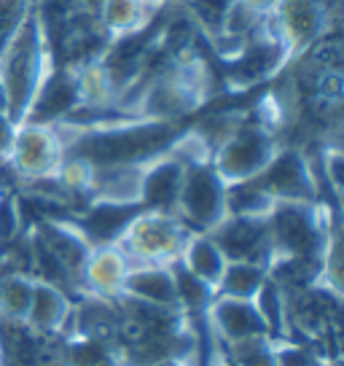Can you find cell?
<instances>
[{"instance_id": "cell-1", "label": "cell", "mask_w": 344, "mask_h": 366, "mask_svg": "<svg viewBox=\"0 0 344 366\" xmlns=\"http://www.w3.org/2000/svg\"><path fill=\"white\" fill-rule=\"evenodd\" d=\"M54 68H57L54 46L46 33V24L33 6L30 16L0 51V86H3L9 119L16 127L27 122L38 94Z\"/></svg>"}, {"instance_id": "cell-2", "label": "cell", "mask_w": 344, "mask_h": 366, "mask_svg": "<svg viewBox=\"0 0 344 366\" xmlns=\"http://www.w3.org/2000/svg\"><path fill=\"white\" fill-rule=\"evenodd\" d=\"M191 234L194 232L186 227L175 213H161V210H146L143 207L126 224L116 245L124 251L132 267H138V264L172 267L181 259Z\"/></svg>"}, {"instance_id": "cell-3", "label": "cell", "mask_w": 344, "mask_h": 366, "mask_svg": "<svg viewBox=\"0 0 344 366\" xmlns=\"http://www.w3.org/2000/svg\"><path fill=\"white\" fill-rule=\"evenodd\" d=\"M280 146L283 140L275 129L266 127L256 114H248V119L213 151L210 162L223 183L231 186V183L258 178Z\"/></svg>"}, {"instance_id": "cell-4", "label": "cell", "mask_w": 344, "mask_h": 366, "mask_svg": "<svg viewBox=\"0 0 344 366\" xmlns=\"http://www.w3.org/2000/svg\"><path fill=\"white\" fill-rule=\"evenodd\" d=\"M336 0H280L266 16L269 30L285 46L288 65L307 49L328 38L336 24Z\"/></svg>"}, {"instance_id": "cell-5", "label": "cell", "mask_w": 344, "mask_h": 366, "mask_svg": "<svg viewBox=\"0 0 344 366\" xmlns=\"http://www.w3.org/2000/svg\"><path fill=\"white\" fill-rule=\"evenodd\" d=\"M62 159H65V143H62L57 124L22 122L14 129L6 167L14 172L16 186L24 181L54 175L59 170Z\"/></svg>"}, {"instance_id": "cell-6", "label": "cell", "mask_w": 344, "mask_h": 366, "mask_svg": "<svg viewBox=\"0 0 344 366\" xmlns=\"http://www.w3.org/2000/svg\"><path fill=\"white\" fill-rule=\"evenodd\" d=\"M175 216L191 232H213L226 218V183L216 172L213 162L186 167Z\"/></svg>"}, {"instance_id": "cell-7", "label": "cell", "mask_w": 344, "mask_h": 366, "mask_svg": "<svg viewBox=\"0 0 344 366\" xmlns=\"http://www.w3.org/2000/svg\"><path fill=\"white\" fill-rule=\"evenodd\" d=\"M258 181L277 202H320V181L312 154L283 143Z\"/></svg>"}, {"instance_id": "cell-8", "label": "cell", "mask_w": 344, "mask_h": 366, "mask_svg": "<svg viewBox=\"0 0 344 366\" xmlns=\"http://www.w3.org/2000/svg\"><path fill=\"white\" fill-rule=\"evenodd\" d=\"M33 240L57 262V267L65 272V277L73 286V294L79 297V280L81 269L86 264V256L94 245L86 240V234L73 221V216H54V218H38L30 224Z\"/></svg>"}, {"instance_id": "cell-9", "label": "cell", "mask_w": 344, "mask_h": 366, "mask_svg": "<svg viewBox=\"0 0 344 366\" xmlns=\"http://www.w3.org/2000/svg\"><path fill=\"white\" fill-rule=\"evenodd\" d=\"M229 262H258L269 267L272 259V242L266 218L248 216H226L213 232H207Z\"/></svg>"}, {"instance_id": "cell-10", "label": "cell", "mask_w": 344, "mask_h": 366, "mask_svg": "<svg viewBox=\"0 0 344 366\" xmlns=\"http://www.w3.org/2000/svg\"><path fill=\"white\" fill-rule=\"evenodd\" d=\"M129 259L124 256V251L108 242V245H94L86 264L81 269L79 280V294H92L100 299H118L124 294V280L129 274Z\"/></svg>"}, {"instance_id": "cell-11", "label": "cell", "mask_w": 344, "mask_h": 366, "mask_svg": "<svg viewBox=\"0 0 344 366\" xmlns=\"http://www.w3.org/2000/svg\"><path fill=\"white\" fill-rule=\"evenodd\" d=\"M186 164L170 149L151 157L143 170L140 183V207L146 210H161V213H175L181 186H183Z\"/></svg>"}, {"instance_id": "cell-12", "label": "cell", "mask_w": 344, "mask_h": 366, "mask_svg": "<svg viewBox=\"0 0 344 366\" xmlns=\"http://www.w3.org/2000/svg\"><path fill=\"white\" fill-rule=\"evenodd\" d=\"M205 315L213 326V332L218 334V340L223 342V347L242 342V340H253V337H269L253 299H234L216 294L210 307L205 310Z\"/></svg>"}, {"instance_id": "cell-13", "label": "cell", "mask_w": 344, "mask_h": 366, "mask_svg": "<svg viewBox=\"0 0 344 366\" xmlns=\"http://www.w3.org/2000/svg\"><path fill=\"white\" fill-rule=\"evenodd\" d=\"M70 312H73V297L68 291L35 277L33 299H30V310H27L24 323L38 334L65 337L70 326Z\"/></svg>"}, {"instance_id": "cell-14", "label": "cell", "mask_w": 344, "mask_h": 366, "mask_svg": "<svg viewBox=\"0 0 344 366\" xmlns=\"http://www.w3.org/2000/svg\"><path fill=\"white\" fill-rule=\"evenodd\" d=\"M121 297H129L135 299V302H146V305H153V307L181 310L172 267H161V264H138V267H129Z\"/></svg>"}, {"instance_id": "cell-15", "label": "cell", "mask_w": 344, "mask_h": 366, "mask_svg": "<svg viewBox=\"0 0 344 366\" xmlns=\"http://www.w3.org/2000/svg\"><path fill=\"white\" fill-rule=\"evenodd\" d=\"M143 210L140 205H121V202H86L73 221L86 234V240L92 245H108L121 237L126 224L135 218V213Z\"/></svg>"}, {"instance_id": "cell-16", "label": "cell", "mask_w": 344, "mask_h": 366, "mask_svg": "<svg viewBox=\"0 0 344 366\" xmlns=\"http://www.w3.org/2000/svg\"><path fill=\"white\" fill-rule=\"evenodd\" d=\"M159 14V9H151L146 0H103L94 19L108 41H118L151 27Z\"/></svg>"}, {"instance_id": "cell-17", "label": "cell", "mask_w": 344, "mask_h": 366, "mask_svg": "<svg viewBox=\"0 0 344 366\" xmlns=\"http://www.w3.org/2000/svg\"><path fill=\"white\" fill-rule=\"evenodd\" d=\"M178 262L183 264L194 277H199L202 283H207V286L216 291L229 259L223 256V251L218 248V242L213 240L207 232H194V234L188 237V242H186V248Z\"/></svg>"}, {"instance_id": "cell-18", "label": "cell", "mask_w": 344, "mask_h": 366, "mask_svg": "<svg viewBox=\"0 0 344 366\" xmlns=\"http://www.w3.org/2000/svg\"><path fill=\"white\" fill-rule=\"evenodd\" d=\"M70 70H73V81H76L79 108H89V111L116 108V86L108 76V70H105L103 59L84 62V65Z\"/></svg>"}, {"instance_id": "cell-19", "label": "cell", "mask_w": 344, "mask_h": 366, "mask_svg": "<svg viewBox=\"0 0 344 366\" xmlns=\"http://www.w3.org/2000/svg\"><path fill=\"white\" fill-rule=\"evenodd\" d=\"M65 366H132L111 340L65 337Z\"/></svg>"}, {"instance_id": "cell-20", "label": "cell", "mask_w": 344, "mask_h": 366, "mask_svg": "<svg viewBox=\"0 0 344 366\" xmlns=\"http://www.w3.org/2000/svg\"><path fill=\"white\" fill-rule=\"evenodd\" d=\"M277 199L266 192L258 178L226 186V216L266 218L275 210Z\"/></svg>"}, {"instance_id": "cell-21", "label": "cell", "mask_w": 344, "mask_h": 366, "mask_svg": "<svg viewBox=\"0 0 344 366\" xmlns=\"http://www.w3.org/2000/svg\"><path fill=\"white\" fill-rule=\"evenodd\" d=\"M33 274L0 269V320L24 323L27 310H30V299H33Z\"/></svg>"}, {"instance_id": "cell-22", "label": "cell", "mask_w": 344, "mask_h": 366, "mask_svg": "<svg viewBox=\"0 0 344 366\" xmlns=\"http://www.w3.org/2000/svg\"><path fill=\"white\" fill-rule=\"evenodd\" d=\"M269 280L264 264L258 262H229L226 269L221 274L218 288L216 294L218 297H234V299H253L261 286Z\"/></svg>"}, {"instance_id": "cell-23", "label": "cell", "mask_w": 344, "mask_h": 366, "mask_svg": "<svg viewBox=\"0 0 344 366\" xmlns=\"http://www.w3.org/2000/svg\"><path fill=\"white\" fill-rule=\"evenodd\" d=\"M253 302H256V310H258V315H261L266 326V334L272 340L290 334V326H288V299L283 286H277L275 280L269 277L261 286V291L253 297Z\"/></svg>"}, {"instance_id": "cell-24", "label": "cell", "mask_w": 344, "mask_h": 366, "mask_svg": "<svg viewBox=\"0 0 344 366\" xmlns=\"http://www.w3.org/2000/svg\"><path fill=\"white\" fill-rule=\"evenodd\" d=\"M275 366H336L331 355L318 345L307 342L301 337H277L272 340Z\"/></svg>"}, {"instance_id": "cell-25", "label": "cell", "mask_w": 344, "mask_h": 366, "mask_svg": "<svg viewBox=\"0 0 344 366\" xmlns=\"http://www.w3.org/2000/svg\"><path fill=\"white\" fill-rule=\"evenodd\" d=\"M172 274H175V288H178V305H181V310H183L186 315H202L210 307L216 291L207 283H202L199 277H194L181 262L172 264Z\"/></svg>"}, {"instance_id": "cell-26", "label": "cell", "mask_w": 344, "mask_h": 366, "mask_svg": "<svg viewBox=\"0 0 344 366\" xmlns=\"http://www.w3.org/2000/svg\"><path fill=\"white\" fill-rule=\"evenodd\" d=\"M27 210H24L19 192L0 189V251L9 248L11 242L27 234Z\"/></svg>"}, {"instance_id": "cell-27", "label": "cell", "mask_w": 344, "mask_h": 366, "mask_svg": "<svg viewBox=\"0 0 344 366\" xmlns=\"http://www.w3.org/2000/svg\"><path fill=\"white\" fill-rule=\"evenodd\" d=\"M237 0H181L183 11L194 19L199 33H207L210 38L221 33L226 14L231 11Z\"/></svg>"}, {"instance_id": "cell-28", "label": "cell", "mask_w": 344, "mask_h": 366, "mask_svg": "<svg viewBox=\"0 0 344 366\" xmlns=\"http://www.w3.org/2000/svg\"><path fill=\"white\" fill-rule=\"evenodd\" d=\"M226 361L231 366H275L272 337H253L226 347Z\"/></svg>"}, {"instance_id": "cell-29", "label": "cell", "mask_w": 344, "mask_h": 366, "mask_svg": "<svg viewBox=\"0 0 344 366\" xmlns=\"http://www.w3.org/2000/svg\"><path fill=\"white\" fill-rule=\"evenodd\" d=\"M33 11V0H0V51Z\"/></svg>"}, {"instance_id": "cell-30", "label": "cell", "mask_w": 344, "mask_h": 366, "mask_svg": "<svg viewBox=\"0 0 344 366\" xmlns=\"http://www.w3.org/2000/svg\"><path fill=\"white\" fill-rule=\"evenodd\" d=\"M251 9H256V11L261 14V16H269V14L275 11V6L280 3V0H245Z\"/></svg>"}, {"instance_id": "cell-31", "label": "cell", "mask_w": 344, "mask_h": 366, "mask_svg": "<svg viewBox=\"0 0 344 366\" xmlns=\"http://www.w3.org/2000/svg\"><path fill=\"white\" fill-rule=\"evenodd\" d=\"M151 9H159V11H164V9H170L172 3H181V0H146Z\"/></svg>"}, {"instance_id": "cell-32", "label": "cell", "mask_w": 344, "mask_h": 366, "mask_svg": "<svg viewBox=\"0 0 344 366\" xmlns=\"http://www.w3.org/2000/svg\"><path fill=\"white\" fill-rule=\"evenodd\" d=\"M100 3H103V0H81L84 11H89V14H97V9H100Z\"/></svg>"}, {"instance_id": "cell-33", "label": "cell", "mask_w": 344, "mask_h": 366, "mask_svg": "<svg viewBox=\"0 0 344 366\" xmlns=\"http://www.w3.org/2000/svg\"><path fill=\"white\" fill-rule=\"evenodd\" d=\"M156 366H191L188 361H181V358H167V361H159Z\"/></svg>"}, {"instance_id": "cell-34", "label": "cell", "mask_w": 344, "mask_h": 366, "mask_svg": "<svg viewBox=\"0 0 344 366\" xmlns=\"http://www.w3.org/2000/svg\"><path fill=\"white\" fill-rule=\"evenodd\" d=\"M223 366H229V361H226V364H223Z\"/></svg>"}, {"instance_id": "cell-35", "label": "cell", "mask_w": 344, "mask_h": 366, "mask_svg": "<svg viewBox=\"0 0 344 366\" xmlns=\"http://www.w3.org/2000/svg\"><path fill=\"white\" fill-rule=\"evenodd\" d=\"M229 366H231V364H229Z\"/></svg>"}]
</instances>
